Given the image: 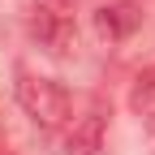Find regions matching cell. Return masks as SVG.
<instances>
[{"mask_svg": "<svg viewBox=\"0 0 155 155\" xmlns=\"http://www.w3.org/2000/svg\"><path fill=\"white\" fill-rule=\"evenodd\" d=\"M17 99L22 108L35 116L43 129H65L73 116V99L61 82L52 78H35V73H17Z\"/></svg>", "mask_w": 155, "mask_h": 155, "instance_id": "6da1fadb", "label": "cell"}, {"mask_svg": "<svg viewBox=\"0 0 155 155\" xmlns=\"http://www.w3.org/2000/svg\"><path fill=\"white\" fill-rule=\"evenodd\" d=\"M138 22H142V9L134 5V0H116V5L95 9V30H99V39H108V43L129 39L138 30Z\"/></svg>", "mask_w": 155, "mask_h": 155, "instance_id": "7a4b0ae2", "label": "cell"}, {"mask_svg": "<svg viewBox=\"0 0 155 155\" xmlns=\"http://www.w3.org/2000/svg\"><path fill=\"white\" fill-rule=\"evenodd\" d=\"M35 39L43 43L48 52L56 56H69L78 48V26H73V17H56V13H43V9H35V22H30Z\"/></svg>", "mask_w": 155, "mask_h": 155, "instance_id": "3957f363", "label": "cell"}, {"mask_svg": "<svg viewBox=\"0 0 155 155\" xmlns=\"http://www.w3.org/2000/svg\"><path fill=\"white\" fill-rule=\"evenodd\" d=\"M99 151H104V116L91 112V116H82V121L73 125V134H69V155H99Z\"/></svg>", "mask_w": 155, "mask_h": 155, "instance_id": "277c9868", "label": "cell"}, {"mask_svg": "<svg viewBox=\"0 0 155 155\" xmlns=\"http://www.w3.org/2000/svg\"><path fill=\"white\" fill-rule=\"evenodd\" d=\"M73 5H78V0H39V9H43V13H56V17H69Z\"/></svg>", "mask_w": 155, "mask_h": 155, "instance_id": "5b68a950", "label": "cell"}]
</instances>
